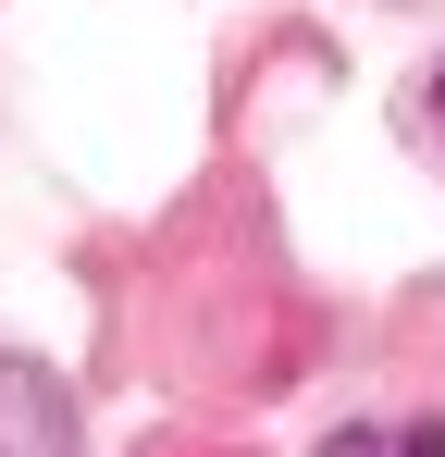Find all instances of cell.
<instances>
[{"label": "cell", "mask_w": 445, "mask_h": 457, "mask_svg": "<svg viewBox=\"0 0 445 457\" xmlns=\"http://www.w3.org/2000/svg\"><path fill=\"white\" fill-rule=\"evenodd\" d=\"M0 457H74V383L50 359H0Z\"/></svg>", "instance_id": "obj_1"}, {"label": "cell", "mask_w": 445, "mask_h": 457, "mask_svg": "<svg viewBox=\"0 0 445 457\" xmlns=\"http://www.w3.org/2000/svg\"><path fill=\"white\" fill-rule=\"evenodd\" d=\"M322 457H445V433H433V420H408V433H383V420H359V433H334Z\"/></svg>", "instance_id": "obj_2"}, {"label": "cell", "mask_w": 445, "mask_h": 457, "mask_svg": "<svg viewBox=\"0 0 445 457\" xmlns=\"http://www.w3.org/2000/svg\"><path fill=\"white\" fill-rule=\"evenodd\" d=\"M408 12H421V0H408Z\"/></svg>", "instance_id": "obj_3"}]
</instances>
